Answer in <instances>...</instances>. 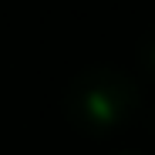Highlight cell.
Returning a JSON list of instances; mask_svg holds the SVG:
<instances>
[{"label":"cell","instance_id":"obj_1","mask_svg":"<svg viewBox=\"0 0 155 155\" xmlns=\"http://www.w3.org/2000/svg\"><path fill=\"white\" fill-rule=\"evenodd\" d=\"M142 108V91L125 71L91 68L68 84L64 111L71 125L91 135H111L132 125Z\"/></svg>","mask_w":155,"mask_h":155},{"label":"cell","instance_id":"obj_2","mask_svg":"<svg viewBox=\"0 0 155 155\" xmlns=\"http://www.w3.org/2000/svg\"><path fill=\"white\" fill-rule=\"evenodd\" d=\"M125 155H135V152H125Z\"/></svg>","mask_w":155,"mask_h":155}]
</instances>
